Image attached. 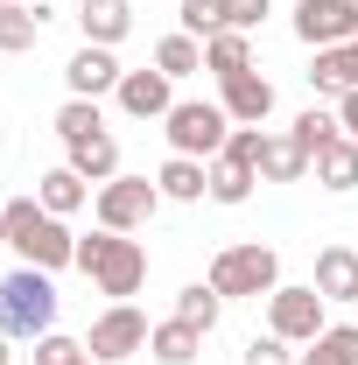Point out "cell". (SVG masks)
I'll use <instances>...</instances> for the list:
<instances>
[{"label":"cell","instance_id":"cell-1","mask_svg":"<svg viewBox=\"0 0 358 365\" xmlns=\"http://www.w3.org/2000/svg\"><path fill=\"white\" fill-rule=\"evenodd\" d=\"M78 274H85L106 302H134L140 288H148V246H140L134 232L98 225L91 239H78Z\"/></svg>","mask_w":358,"mask_h":365},{"label":"cell","instance_id":"cell-2","mask_svg":"<svg viewBox=\"0 0 358 365\" xmlns=\"http://www.w3.org/2000/svg\"><path fill=\"white\" fill-rule=\"evenodd\" d=\"M7 246L21 253V267H43V274H63L78 267V232L63 225L56 211H43L36 197H7Z\"/></svg>","mask_w":358,"mask_h":365},{"label":"cell","instance_id":"cell-3","mask_svg":"<svg viewBox=\"0 0 358 365\" xmlns=\"http://www.w3.org/2000/svg\"><path fill=\"white\" fill-rule=\"evenodd\" d=\"M56 281H49L43 267H14L0 274V330L14 337V344H36V337H49L56 330Z\"/></svg>","mask_w":358,"mask_h":365},{"label":"cell","instance_id":"cell-4","mask_svg":"<svg viewBox=\"0 0 358 365\" xmlns=\"http://www.w3.org/2000/svg\"><path fill=\"white\" fill-rule=\"evenodd\" d=\"M204 281L218 288L225 302H246V295H253V302H267L274 288H281V253L260 246V239H246V246H218Z\"/></svg>","mask_w":358,"mask_h":365},{"label":"cell","instance_id":"cell-5","mask_svg":"<svg viewBox=\"0 0 358 365\" xmlns=\"http://www.w3.org/2000/svg\"><path fill=\"white\" fill-rule=\"evenodd\" d=\"M162 134H169V155L218 162L225 140H232V113L211 106V98H176V106H169V120H162Z\"/></svg>","mask_w":358,"mask_h":365},{"label":"cell","instance_id":"cell-6","mask_svg":"<svg viewBox=\"0 0 358 365\" xmlns=\"http://www.w3.org/2000/svg\"><path fill=\"white\" fill-rule=\"evenodd\" d=\"M162 204H169V197L155 190V176H127V169H120L113 182H98V197H91V218H98L106 232H148Z\"/></svg>","mask_w":358,"mask_h":365},{"label":"cell","instance_id":"cell-7","mask_svg":"<svg viewBox=\"0 0 358 365\" xmlns=\"http://www.w3.org/2000/svg\"><path fill=\"white\" fill-rule=\"evenodd\" d=\"M267 330L288 337V344H316V337L330 330V302L316 295L310 281H281L267 295Z\"/></svg>","mask_w":358,"mask_h":365},{"label":"cell","instance_id":"cell-8","mask_svg":"<svg viewBox=\"0 0 358 365\" xmlns=\"http://www.w3.org/2000/svg\"><path fill=\"white\" fill-rule=\"evenodd\" d=\"M148 330H155V323L140 317L134 302H106V309L91 317V330H85V351L98 365H120V359H134V351H148Z\"/></svg>","mask_w":358,"mask_h":365},{"label":"cell","instance_id":"cell-9","mask_svg":"<svg viewBox=\"0 0 358 365\" xmlns=\"http://www.w3.org/2000/svg\"><path fill=\"white\" fill-rule=\"evenodd\" d=\"M295 43L302 49L358 43V0H295Z\"/></svg>","mask_w":358,"mask_h":365},{"label":"cell","instance_id":"cell-10","mask_svg":"<svg viewBox=\"0 0 358 365\" xmlns=\"http://www.w3.org/2000/svg\"><path fill=\"white\" fill-rule=\"evenodd\" d=\"M113 98H120L127 120H169V106H176V78H169V71H127Z\"/></svg>","mask_w":358,"mask_h":365},{"label":"cell","instance_id":"cell-11","mask_svg":"<svg viewBox=\"0 0 358 365\" xmlns=\"http://www.w3.org/2000/svg\"><path fill=\"white\" fill-rule=\"evenodd\" d=\"M120 78H127V71H120V56H113V49H98V43H85L71 63H63L71 98H113V91H120Z\"/></svg>","mask_w":358,"mask_h":365},{"label":"cell","instance_id":"cell-12","mask_svg":"<svg viewBox=\"0 0 358 365\" xmlns=\"http://www.w3.org/2000/svg\"><path fill=\"white\" fill-rule=\"evenodd\" d=\"M218 106L232 113V127H267V113H274V78L239 71V78H225V85H218Z\"/></svg>","mask_w":358,"mask_h":365},{"label":"cell","instance_id":"cell-13","mask_svg":"<svg viewBox=\"0 0 358 365\" xmlns=\"http://www.w3.org/2000/svg\"><path fill=\"white\" fill-rule=\"evenodd\" d=\"M78 36L98 49H120L134 36V0H78Z\"/></svg>","mask_w":358,"mask_h":365},{"label":"cell","instance_id":"cell-14","mask_svg":"<svg viewBox=\"0 0 358 365\" xmlns=\"http://www.w3.org/2000/svg\"><path fill=\"white\" fill-rule=\"evenodd\" d=\"M310 288L323 295V302H358V246H323Z\"/></svg>","mask_w":358,"mask_h":365},{"label":"cell","instance_id":"cell-15","mask_svg":"<svg viewBox=\"0 0 358 365\" xmlns=\"http://www.w3.org/2000/svg\"><path fill=\"white\" fill-rule=\"evenodd\" d=\"M310 91H323V98H344V91H358V43L310 49Z\"/></svg>","mask_w":358,"mask_h":365},{"label":"cell","instance_id":"cell-16","mask_svg":"<svg viewBox=\"0 0 358 365\" xmlns=\"http://www.w3.org/2000/svg\"><path fill=\"white\" fill-rule=\"evenodd\" d=\"M155 190H162L169 204H204V197H211V162H197V155H169V162L155 169Z\"/></svg>","mask_w":358,"mask_h":365},{"label":"cell","instance_id":"cell-17","mask_svg":"<svg viewBox=\"0 0 358 365\" xmlns=\"http://www.w3.org/2000/svg\"><path fill=\"white\" fill-rule=\"evenodd\" d=\"M197 351H204V330L183 323V317H169V323L148 330V359L155 365H197Z\"/></svg>","mask_w":358,"mask_h":365},{"label":"cell","instance_id":"cell-18","mask_svg":"<svg viewBox=\"0 0 358 365\" xmlns=\"http://www.w3.org/2000/svg\"><path fill=\"white\" fill-rule=\"evenodd\" d=\"M36 204L43 211H56V218H71V211H85L91 204V182L71 169V162H56L49 176H36Z\"/></svg>","mask_w":358,"mask_h":365},{"label":"cell","instance_id":"cell-19","mask_svg":"<svg viewBox=\"0 0 358 365\" xmlns=\"http://www.w3.org/2000/svg\"><path fill=\"white\" fill-rule=\"evenodd\" d=\"M43 29H49V7L36 0H14V7H0V56H21V49H36L43 43Z\"/></svg>","mask_w":358,"mask_h":365},{"label":"cell","instance_id":"cell-20","mask_svg":"<svg viewBox=\"0 0 358 365\" xmlns=\"http://www.w3.org/2000/svg\"><path fill=\"white\" fill-rule=\"evenodd\" d=\"M316 182L330 190V197H352L358 190V140L337 134L330 148H316Z\"/></svg>","mask_w":358,"mask_h":365},{"label":"cell","instance_id":"cell-21","mask_svg":"<svg viewBox=\"0 0 358 365\" xmlns=\"http://www.w3.org/2000/svg\"><path fill=\"white\" fill-rule=\"evenodd\" d=\"M310 176V148L295 134H267L260 140V182H302Z\"/></svg>","mask_w":358,"mask_h":365},{"label":"cell","instance_id":"cell-22","mask_svg":"<svg viewBox=\"0 0 358 365\" xmlns=\"http://www.w3.org/2000/svg\"><path fill=\"white\" fill-rule=\"evenodd\" d=\"M63 162H71L85 182H113V176H120V140H113V134L71 140V148H63Z\"/></svg>","mask_w":358,"mask_h":365},{"label":"cell","instance_id":"cell-23","mask_svg":"<svg viewBox=\"0 0 358 365\" xmlns=\"http://www.w3.org/2000/svg\"><path fill=\"white\" fill-rule=\"evenodd\" d=\"M204 71H211V78H239V71H253V36H246V29H218V36H211V43H204Z\"/></svg>","mask_w":358,"mask_h":365},{"label":"cell","instance_id":"cell-24","mask_svg":"<svg viewBox=\"0 0 358 365\" xmlns=\"http://www.w3.org/2000/svg\"><path fill=\"white\" fill-rule=\"evenodd\" d=\"M253 182H260V169H246V162H232V155H218V162H211V204H225V211H239V204L253 197Z\"/></svg>","mask_w":358,"mask_h":365},{"label":"cell","instance_id":"cell-25","mask_svg":"<svg viewBox=\"0 0 358 365\" xmlns=\"http://www.w3.org/2000/svg\"><path fill=\"white\" fill-rule=\"evenodd\" d=\"M176 317L197 323V330L211 337V330H218V317H225V295L211 288V281H190V288H176Z\"/></svg>","mask_w":358,"mask_h":365},{"label":"cell","instance_id":"cell-26","mask_svg":"<svg viewBox=\"0 0 358 365\" xmlns=\"http://www.w3.org/2000/svg\"><path fill=\"white\" fill-rule=\"evenodd\" d=\"M91 134H106L98 98H63V106H56V140L71 148V140H91Z\"/></svg>","mask_w":358,"mask_h":365},{"label":"cell","instance_id":"cell-27","mask_svg":"<svg viewBox=\"0 0 358 365\" xmlns=\"http://www.w3.org/2000/svg\"><path fill=\"white\" fill-rule=\"evenodd\" d=\"M155 71H169V78H190V71H204V43H197V36H162V43H155Z\"/></svg>","mask_w":358,"mask_h":365},{"label":"cell","instance_id":"cell-28","mask_svg":"<svg viewBox=\"0 0 358 365\" xmlns=\"http://www.w3.org/2000/svg\"><path fill=\"white\" fill-rule=\"evenodd\" d=\"M288 134H295L302 148H310V169H316V148H330V140L344 134V127H337V113H323V106H310V113H295V127H288Z\"/></svg>","mask_w":358,"mask_h":365},{"label":"cell","instance_id":"cell-29","mask_svg":"<svg viewBox=\"0 0 358 365\" xmlns=\"http://www.w3.org/2000/svg\"><path fill=\"white\" fill-rule=\"evenodd\" d=\"M36 365H98L85 351V337H63V330H49V337H36Z\"/></svg>","mask_w":358,"mask_h":365},{"label":"cell","instance_id":"cell-30","mask_svg":"<svg viewBox=\"0 0 358 365\" xmlns=\"http://www.w3.org/2000/svg\"><path fill=\"white\" fill-rule=\"evenodd\" d=\"M183 7V36H197V43H211L225 29V0H176Z\"/></svg>","mask_w":358,"mask_h":365},{"label":"cell","instance_id":"cell-31","mask_svg":"<svg viewBox=\"0 0 358 365\" xmlns=\"http://www.w3.org/2000/svg\"><path fill=\"white\" fill-rule=\"evenodd\" d=\"M310 351H323L330 365H358V323H330V330L316 337Z\"/></svg>","mask_w":358,"mask_h":365},{"label":"cell","instance_id":"cell-32","mask_svg":"<svg viewBox=\"0 0 358 365\" xmlns=\"http://www.w3.org/2000/svg\"><path fill=\"white\" fill-rule=\"evenodd\" d=\"M239 365H302V351H288V337H253L246 351H239Z\"/></svg>","mask_w":358,"mask_h":365},{"label":"cell","instance_id":"cell-33","mask_svg":"<svg viewBox=\"0 0 358 365\" xmlns=\"http://www.w3.org/2000/svg\"><path fill=\"white\" fill-rule=\"evenodd\" d=\"M267 14H274V0H225V29H246L253 36Z\"/></svg>","mask_w":358,"mask_h":365},{"label":"cell","instance_id":"cell-34","mask_svg":"<svg viewBox=\"0 0 358 365\" xmlns=\"http://www.w3.org/2000/svg\"><path fill=\"white\" fill-rule=\"evenodd\" d=\"M260 140H267V127H232L225 155H232V162H246V169H260Z\"/></svg>","mask_w":358,"mask_h":365},{"label":"cell","instance_id":"cell-35","mask_svg":"<svg viewBox=\"0 0 358 365\" xmlns=\"http://www.w3.org/2000/svg\"><path fill=\"white\" fill-rule=\"evenodd\" d=\"M337 127L358 140V91H344V98H337Z\"/></svg>","mask_w":358,"mask_h":365},{"label":"cell","instance_id":"cell-36","mask_svg":"<svg viewBox=\"0 0 358 365\" xmlns=\"http://www.w3.org/2000/svg\"><path fill=\"white\" fill-rule=\"evenodd\" d=\"M0 365H14V337L7 330H0Z\"/></svg>","mask_w":358,"mask_h":365},{"label":"cell","instance_id":"cell-37","mask_svg":"<svg viewBox=\"0 0 358 365\" xmlns=\"http://www.w3.org/2000/svg\"><path fill=\"white\" fill-rule=\"evenodd\" d=\"M302 365H330V359H323V351H302Z\"/></svg>","mask_w":358,"mask_h":365},{"label":"cell","instance_id":"cell-38","mask_svg":"<svg viewBox=\"0 0 358 365\" xmlns=\"http://www.w3.org/2000/svg\"><path fill=\"white\" fill-rule=\"evenodd\" d=\"M0 246H7V211H0Z\"/></svg>","mask_w":358,"mask_h":365},{"label":"cell","instance_id":"cell-39","mask_svg":"<svg viewBox=\"0 0 358 365\" xmlns=\"http://www.w3.org/2000/svg\"><path fill=\"white\" fill-rule=\"evenodd\" d=\"M0 7H14V0H0Z\"/></svg>","mask_w":358,"mask_h":365}]
</instances>
